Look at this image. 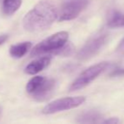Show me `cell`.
Returning <instances> with one entry per match:
<instances>
[{
  "instance_id": "obj_1",
  "label": "cell",
  "mask_w": 124,
  "mask_h": 124,
  "mask_svg": "<svg viewBox=\"0 0 124 124\" xmlns=\"http://www.w3.org/2000/svg\"><path fill=\"white\" fill-rule=\"evenodd\" d=\"M58 10L49 0H41L30 10L23 19V27L31 32L49 28L57 19Z\"/></svg>"
},
{
  "instance_id": "obj_2",
  "label": "cell",
  "mask_w": 124,
  "mask_h": 124,
  "mask_svg": "<svg viewBox=\"0 0 124 124\" xmlns=\"http://www.w3.org/2000/svg\"><path fill=\"white\" fill-rule=\"evenodd\" d=\"M68 31H58L52 36L42 40L41 43L36 44L31 52V56H39L45 54H52L57 55L58 50L68 43L69 40Z\"/></svg>"
},
{
  "instance_id": "obj_3",
  "label": "cell",
  "mask_w": 124,
  "mask_h": 124,
  "mask_svg": "<svg viewBox=\"0 0 124 124\" xmlns=\"http://www.w3.org/2000/svg\"><path fill=\"white\" fill-rule=\"evenodd\" d=\"M110 66L111 65L109 62L103 61L90 66L86 70H85L71 83L70 87H69V91H76V90H79L85 87L88 86L95 78L98 77L101 73H103L106 70H107L110 67Z\"/></svg>"
},
{
  "instance_id": "obj_4",
  "label": "cell",
  "mask_w": 124,
  "mask_h": 124,
  "mask_svg": "<svg viewBox=\"0 0 124 124\" xmlns=\"http://www.w3.org/2000/svg\"><path fill=\"white\" fill-rule=\"evenodd\" d=\"M108 40V34L101 32L90 38L78 51L77 57L79 60H87L95 56L104 47Z\"/></svg>"
},
{
  "instance_id": "obj_5",
  "label": "cell",
  "mask_w": 124,
  "mask_h": 124,
  "mask_svg": "<svg viewBox=\"0 0 124 124\" xmlns=\"http://www.w3.org/2000/svg\"><path fill=\"white\" fill-rule=\"evenodd\" d=\"M84 96H75V97H65L56 99L47 104L42 109V113L45 115H51L60 111L74 109L81 105L85 101Z\"/></svg>"
},
{
  "instance_id": "obj_6",
  "label": "cell",
  "mask_w": 124,
  "mask_h": 124,
  "mask_svg": "<svg viewBox=\"0 0 124 124\" xmlns=\"http://www.w3.org/2000/svg\"><path fill=\"white\" fill-rule=\"evenodd\" d=\"M89 4V0H67L58 11V21L71 20L77 18Z\"/></svg>"
},
{
  "instance_id": "obj_7",
  "label": "cell",
  "mask_w": 124,
  "mask_h": 124,
  "mask_svg": "<svg viewBox=\"0 0 124 124\" xmlns=\"http://www.w3.org/2000/svg\"><path fill=\"white\" fill-rule=\"evenodd\" d=\"M56 81L54 79H47L45 77L40 86L31 94L35 100L38 102H43L49 99L52 96L56 88Z\"/></svg>"
},
{
  "instance_id": "obj_8",
  "label": "cell",
  "mask_w": 124,
  "mask_h": 124,
  "mask_svg": "<svg viewBox=\"0 0 124 124\" xmlns=\"http://www.w3.org/2000/svg\"><path fill=\"white\" fill-rule=\"evenodd\" d=\"M51 62V57L44 56L39 58L34 61L31 62L29 65L25 66V72L28 75H35L37 74L38 72L43 71L49 66Z\"/></svg>"
},
{
  "instance_id": "obj_9",
  "label": "cell",
  "mask_w": 124,
  "mask_h": 124,
  "mask_svg": "<svg viewBox=\"0 0 124 124\" xmlns=\"http://www.w3.org/2000/svg\"><path fill=\"white\" fill-rule=\"evenodd\" d=\"M31 46L32 44L31 42H24V43H20L18 44L12 45L9 48V55L16 59L22 58L31 49Z\"/></svg>"
},
{
  "instance_id": "obj_10",
  "label": "cell",
  "mask_w": 124,
  "mask_h": 124,
  "mask_svg": "<svg viewBox=\"0 0 124 124\" xmlns=\"http://www.w3.org/2000/svg\"><path fill=\"white\" fill-rule=\"evenodd\" d=\"M2 11L4 15L10 16L20 9L22 0H1Z\"/></svg>"
},
{
  "instance_id": "obj_11",
  "label": "cell",
  "mask_w": 124,
  "mask_h": 124,
  "mask_svg": "<svg viewBox=\"0 0 124 124\" xmlns=\"http://www.w3.org/2000/svg\"><path fill=\"white\" fill-rule=\"evenodd\" d=\"M101 118V115L99 111L90 110L83 112L78 116L77 122L80 123H99Z\"/></svg>"
},
{
  "instance_id": "obj_12",
  "label": "cell",
  "mask_w": 124,
  "mask_h": 124,
  "mask_svg": "<svg viewBox=\"0 0 124 124\" xmlns=\"http://www.w3.org/2000/svg\"><path fill=\"white\" fill-rule=\"evenodd\" d=\"M107 27L110 28L124 27V14L117 10H113L108 17Z\"/></svg>"
},
{
  "instance_id": "obj_13",
  "label": "cell",
  "mask_w": 124,
  "mask_h": 124,
  "mask_svg": "<svg viewBox=\"0 0 124 124\" xmlns=\"http://www.w3.org/2000/svg\"><path fill=\"white\" fill-rule=\"evenodd\" d=\"M44 79H45L44 76H36L31 78L28 82L27 84H26V91H27V93L30 94H32L40 86V84L42 83Z\"/></svg>"
},
{
  "instance_id": "obj_14",
  "label": "cell",
  "mask_w": 124,
  "mask_h": 124,
  "mask_svg": "<svg viewBox=\"0 0 124 124\" xmlns=\"http://www.w3.org/2000/svg\"><path fill=\"white\" fill-rule=\"evenodd\" d=\"M110 76L111 77H118L124 76V67H116L111 73Z\"/></svg>"
},
{
  "instance_id": "obj_15",
  "label": "cell",
  "mask_w": 124,
  "mask_h": 124,
  "mask_svg": "<svg viewBox=\"0 0 124 124\" xmlns=\"http://www.w3.org/2000/svg\"><path fill=\"white\" fill-rule=\"evenodd\" d=\"M119 119H118L117 117H111V118H109V119H107V120H105L103 123H119Z\"/></svg>"
},
{
  "instance_id": "obj_16",
  "label": "cell",
  "mask_w": 124,
  "mask_h": 124,
  "mask_svg": "<svg viewBox=\"0 0 124 124\" xmlns=\"http://www.w3.org/2000/svg\"><path fill=\"white\" fill-rule=\"evenodd\" d=\"M8 38V35H0V45L3 44V43L7 41V39Z\"/></svg>"
},
{
  "instance_id": "obj_17",
  "label": "cell",
  "mask_w": 124,
  "mask_h": 124,
  "mask_svg": "<svg viewBox=\"0 0 124 124\" xmlns=\"http://www.w3.org/2000/svg\"><path fill=\"white\" fill-rule=\"evenodd\" d=\"M118 50H120V51H124V38L121 40L120 43L118 44Z\"/></svg>"
},
{
  "instance_id": "obj_18",
  "label": "cell",
  "mask_w": 124,
  "mask_h": 124,
  "mask_svg": "<svg viewBox=\"0 0 124 124\" xmlns=\"http://www.w3.org/2000/svg\"><path fill=\"white\" fill-rule=\"evenodd\" d=\"M1 116H2V107L0 105V118H1Z\"/></svg>"
}]
</instances>
